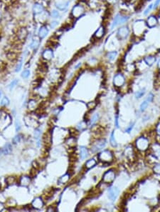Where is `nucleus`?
I'll return each instance as SVG.
<instances>
[{"mask_svg":"<svg viewBox=\"0 0 160 212\" xmlns=\"http://www.w3.org/2000/svg\"><path fill=\"white\" fill-rule=\"evenodd\" d=\"M130 28L132 31V38L134 40L143 39L149 30L145 20L144 19H136L132 21Z\"/></svg>","mask_w":160,"mask_h":212,"instance_id":"nucleus-1","label":"nucleus"},{"mask_svg":"<svg viewBox=\"0 0 160 212\" xmlns=\"http://www.w3.org/2000/svg\"><path fill=\"white\" fill-rule=\"evenodd\" d=\"M130 20V14L123 12H118V13L115 14L114 17L113 18V20H112L111 23H110V30L113 31L115 29H118L119 27L127 24Z\"/></svg>","mask_w":160,"mask_h":212,"instance_id":"nucleus-2","label":"nucleus"},{"mask_svg":"<svg viewBox=\"0 0 160 212\" xmlns=\"http://www.w3.org/2000/svg\"><path fill=\"white\" fill-rule=\"evenodd\" d=\"M87 4L86 3L83 4V3L79 2L76 3L73 7H72L71 11H70V18L73 20H78V19L81 18L83 16H84L86 13L87 11Z\"/></svg>","mask_w":160,"mask_h":212,"instance_id":"nucleus-3","label":"nucleus"},{"mask_svg":"<svg viewBox=\"0 0 160 212\" xmlns=\"http://www.w3.org/2000/svg\"><path fill=\"white\" fill-rule=\"evenodd\" d=\"M116 38L118 40L124 41L132 38V31L128 24L119 27L116 30Z\"/></svg>","mask_w":160,"mask_h":212,"instance_id":"nucleus-4","label":"nucleus"},{"mask_svg":"<svg viewBox=\"0 0 160 212\" xmlns=\"http://www.w3.org/2000/svg\"><path fill=\"white\" fill-rule=\"evenodd\" d=\"M145 22L149 29H153L157 27L159 24V21L158 16L157 14H149L145 19Z\"/></svg>","mask_w":160,"mask_h":212,"instance_id":"nucleus-5","label":"nucleus"},{"mask_svg":"<svg viewBox=\"0 0 160 212\" xmlns=\"http://www.w3.org/2000/svg\"><path fill=\"white\" fill-rule=\"evenodd\" d=\"M107 34V26L105 24H102L97 27L94 32L92 38L95 41L102 40Z\"/></svg>","mask_w":160,"mask_h":212,"instance_id":"nucleus-6","label":"nucleus"},{"mask_svg":"<svg viewBox=\"0 0 160 212\" xmlns=\"http://www.w3.org/2000/svg\"><path fill=\"white\" fill-rule=\"evenodd\" d=\"M34 17V21L36 22V23L41 24H46V22H48V20L49 19V17H51L50 13H49L48 11L45 10L44 12H43L42 13L36 14V15H33Z\"/></svg>","mask_w":160,"mask_h":212,"instance_id":"nucleus-7","label":"nucleus"},{"mask_svg":"<svg viewBox=\"0 0 160 212\" xmlns=\"http://www.w3.org/2000/svg\"><path fill=\"white\" fill-rule=\"evenodd\" d=\"M149 141L145 137H140L136 141V146L140 151H146L149 148Z\"/></svg>","mask_w":160,"mask_h":212,"instance_id":"nucleus-8","label":"nucleus"},{"mask_svg":"<svg viewBox=\"0 0 160 212\" xmlns=\"http://www.w3.org/2000/svg\"><path fill=\"white\" fill-rule=\"evenodd\" d=\"M98 159L104 163H110L113 161V157L110 151H103L98 155Z\"/></svg>","mask_w":160,"mask_h":212,"instance_id":"nucleus-9","label":"nucleus"},{"mask_svg":"<svg viewBox=\"0 0 160 212\" xmlns=\"http://www.w3.org/2000/svg\"><path fill=\"white\" fill-rule=\"evenodd\" d=\"M49 29H50V27L46 24H41L40 26V27L38 30L37 36L41 40L45 39L48 36V34H49Z\"/></svg>","mask_w":160,"mask_h":212,"instance_id":"nucleus-10","label":"nucleus"},{"mask_svg":"<svg viewBox=\"0 0 160 212\" xmlns=\"http://www.w3.org/2000/svg\"><path fill=\"white\" fill-rule=\"evenodd\" d=\"M45 10H46L45 6L42 3L39 2V1H36L32 5V12H33V15L42 13Z\"/></svg>","mask_w":160,"mask_h":212,"instance_id":"nucleus-11","label":"nucleus"},{"mask_svg":"<svg viewBox=\"0 0 160 212\" xmlns=\"http://www.w3.org/2000/svg\"><path fill=\"white\" fill-rule=\"evenodd\" d=\"M125 82V78L122 73H118L114 76L113 78V84L115 87H120L123 86Z\"/></svg>","mask_w":160,"mask_h":212,"instance_id":"nucleus-12","label":"nucleus"},{"mask_svg":"<svg viewBox=\"0 0 160 212\" xmlns=\"http://www.w3.org/2000/svg\"><path fill=\"white\" fill-rule=\"evenodd\" d=\"M29 35V31L26 27L19 28L17 33V40L19 41H24Z\"/></svg>","mask_w":160,"mask_h":212,"instance_id":"nucleus-13","label":"nucleus"},{"mask_svg":"<svg viewBox=\"0 0 160 212\" xmlns=\"http://www.w3.org/2000/svg\"><path fill=\"white\" fill-rule=\"evenodd\" d=\"M55 7L56 9H58L60 12H64L68 9L70 5V1H56L55 3Z\"/></svg>","mask_w":160,"mask_h":212,"instance_id":"nucleus-14","label":"nucleus"},{"mask_svg":"<svg viewBox=\"0 0 160 212\" xmlns=\"http://www.w3.org/2000/svg\"><path fill=\"white\" fill-rule=\"evenodd\" d=\"M119 192L120 191L118 187H115V186L110 187L108 189V198L111 201L114 202L115 199L118 198V195H119Z\"/></svg>","mask_w":160,"mask_h":212,"instance_id":"nucleus-15","label":"nucleus"},{"mask_svg":"<svg viewBox=\"0 0 160 212\" xmlns=\"http://www.w3.org/2000/svg\"><path fill=\"white\" fill-rule=\"evenodd\" d=\"M157 59L156 56L152 55H147L143 58V62L148 66H153L157 62Z\"/></svg>","mask_w":160,"mask_h":212,"instance_id":"nucleus-16","label":"nucleus"},{"mask_svg":"<svg viewBox=\"0 0 160 212\" xmlns=\"http://www.w3.org/2000/svg\"><path fill=\"white\" fill-rule=\"evenodd\" d=\"M105 146H106V141L105 139H100L95 143V144L92 146L91 149H92L93 152H96L97 151L101 150Z\"/></svg>","mask_w":160,"mask_h":212,"instance_id":"nucleus-17","label":"nucleus"},{"mask_svg":"<svg viewBox=\"0 0 160 212\" xmlns=\"http://www.w3.org/2000/svg\"><path fill=\"white\" fill-rule=\"evenodd\" d=\"M115 177V172L113 171V170H110V171H108L106 173L104 174L103 176V181L105 183H111L114 181Z\"/></svg>","mask_w":160,"mask_h":212,"instance_id":"nucleus-18","label":"nucleus"},{"mask_svg":"<svg viewBox=\"0 0 160 212\" xmlns=\"http://www.w3.org/2000/svg\"><path fill=\"white\" fill-rule=\"evenodd\" d=\"M43 59L46 61H50L54 57V51L52 49L47 48L44 49L42 52Z\"/></svg>","mask_w":160,"mask_h":212,"instance_id":"nucleus-19","label":"nucleus"},{"mask_svg":"<svg viewBox=\"0 0 160 212\" xmlns=\"http://www.w3.org/2000/svg\"><path fill=\"white\" fill-rule=\"evenodd\" d=\"M41 39L38 38V36H34L33 38H32L31 43H30V48H31L32 50L36 51L40 46V43H41Z\"/></svg>","mask_w":160,"mask_h":212,"instance_id":"nucleus-20","label":"nucleus"},{"mask_svg":"<svg viewBox=\"0 0 160 212\" xmlns=\"http://www.w3.org/2000/svg\"><path fill=\"white\" fill-rule=\"evenodd\" d=\"M118 55V52L117 51H110V52H108L106 54V57L109 61L112 62L114 61L115 59L117 58Z\"/></svg>","mask_w":160,"mask_h":212,"instance_id":"nucleus-21","label":"nucleus"},{"mask_svg":"<svg viewBox=\"0 0 160 212\" xmlns=\"http://www.w3.org/2000/svg\"><path fill=\"white\" fill-rule=\"evenodd\" d=\"M152 11H154V7H153V1H152L151 3H150V4L147 6L146 8L145 9V10L143 11V13L142 14H143V15L145 16V17H147L149 14H152Z\"/></svg>","mask_w":160,"mask_h":212,"instance_id":"nucleus-22","label":"nucleus"},{"mask_svg":"<svg viewBox=\"0 0 160 212\" xmlns=\"http://www.w3.org/2000/svg\"><path fill=\"white\" fill-rule=\"evenodd\" d=\"M88 151L87 148L85 146H81L80 147V156H81V159H85L86 157H88Z\"/></svg>","mask_w":160,"mask_h":212,"instance_id":"nucleus-23","label":"nucleus"},{"mask_svg":"<svg viewBox=\"0 0 160 212\" xmlns=\"http://www.w3.org/2000/svg\"><path fill=\"white\" fill-rule=\"evenodd\" d=\"M50 15L53 20H58V19H59L61 17L60 11H58L56 9H53V10H51V12H50Z\"/></svg>","mask_w":160,"mask_h":212,"instance_id":"nucleus-24","label":"nucleus"},{"mask_svg":"<svg viewBox=\"0 0 160 212\" xmlns=\"http://www.w3.org/2000/svg\"><path fill=\"white\" fill-rule=\"evenodd\" d=\"M33 204V206L35 207V208L40 209L43 206L44 203H43L42 200H41V199L37 198V199H34V201L33 202V204Z\"/></svg>","mask_w":160,"mask_h":212,"instance_id":"nucleus-25","label":"nucleus"},{"mask_svg":"<svg viewBox=\"0 0 160 212\" xmlns=\"http://www.w3.org/2000/svg\"><path fill=\"white\" fill-rule=\"evenodd\" d=\"M12 146L10 144H6L2 149V152L4 154H9L12 151Z\"/></svg>","mask_w":160,"mask_h":212,"instance_id":"nucleus-26","label":"nucleus"},{"mask_svg":"<svg viewBox=\"0 0 160 212\" xmlns=\"http://www.w3.org/2000/svg\"><path fill=\"white\" fill-rule=\"evenodd\" d=\"M145 92H146V89H145V88L140 89V90H139L138 92H136L135 95H134V96H135V97L137 99H140L142 97L144 96V94H145Z\"/></svg>","mask_w":160,"mask_h":212,"instance_id":"nucleus-27","label":"nucleus"},{"mask_svg":"<svg viewBox=\"0 0 160 212\" xmlns=\"http://www.w3.org/2000/svg\"><path fill=\"white\" fill-rule=\"evenodd\" d=\"M110 144L113 146V147H116L117 146V142L115 141V136H114V132H113L111 133V135H110Z\"/></svg>","mask_w":160,"mask_h":212,"instance_id":"nucleus-28","label":"nucleus"},{"mask_svg":"<svg viewBox=\"0 0 160 212\" xmlns=\"http://www.w3.org/2000/svg\"><path fill=\"white\" fill-rule=\"evenodd\" d=\"M95 164L96 162L94 160V159H90V160H88L87 162H86V166L88 169H90L92 168V167H93Z\"/></svg>","mask_w":160,"mask_h":212,"instance_id":"nucleus-29","label":"nucleus"},{"mask_svg":"<svg viewBox=\"0 0 160 212\" xmlns=\"http://www.w3.org/2000/svg\"><path fill=\"white\" fill-rule=\"evenodd\" d=\"M40 134H41V132L39 129H36L34 132V138L37 141V145L39 146V139H40Z\"/></svg>","mask_w":160,"mask_h":212,"instance_id":"nucleus-30","label":"nucleus"},{"mask_svg":"<svg viewBox=\"0 0 160 212\" xmlns=\"http://www.w3.org/2000/svg\"><path fill=\"white\" fill-rule=\"evenodd\" d=\"M149 103H150V102H149V101H147V100L146 99V100H145V101H144L141 104V105H140V111H145V110L147 109V106H148Z\"/></svg>","mask_w":160,"mask_h":212,"instance_id":"nucleus-31","label":"nucleus"},{"mask_svg":"<svg viewBox=\"0 0 160 212\" xmlns=\"http://www.w3.org/2000/svg\"><path fill=\"white\" fill-rule=\"evenodd\" d=\"M153 171L157 174L160 175V164H155L153 167Z\"/></svg>","mask_w":160,"mask_h":212,"instance_id":"nucleus-32","label":"nucleus"},{"mask_svg":"<svg viewBox=\"0 0 160 212\" xmlns=\"http://www.w3.org/2000/svg\"><path fill=\"white\" fill-rule=\"evenodd\" d=\"M22 65H23V59L19 60V61L18 62V63H17V66H16V68H15L16 72H19V71H20V70L22 69Z\"/></svg>","mask_w":160,"mask_h":212,"instance_id":"nucleus-33","label":"nucleus"},{"mask_svg":"<svg viewBox=\"0 0 160 212\" xmlns=\"http://www.w3.org/2000/svg\"><path fill=\"white\" fill-rule=\"evenodd\" d=\"M58 25V21L54 20L51 22L50 24H49V27H50V29H54Z\"/></svg>","mask_w":160,"mask_h":212,"instance_id":"nucleus-34","label":"nucleus"},{"mask_svg":"<svg viewBox=\"0 0 160 212\" xmlns=\"http://www.w3.org/2000/svg\"><path fill=\"white\" fill-rule=\"evenodd\" d=\"M125 156H127V157H131V156H132V154H133L132 148L131 147L127 148V149H125Z\"/></svg>","mask_w":160,"mask_h":212,"instance_id":"nucleus-35","label":"nucleus"},{"mask_svg":"<svg viewBox=\"0 0 160 212\" xmlns=\"http://www.w3.org/2000/svg\"><path fill=\"white\" fill-rule=\"evenodd\" d=\"M98 118H99V114H95V115H93V116L92 117L90 120V126L93 125L94 124L96 123L97 120H98Z\"/></svg>","mask_w":160,"mask_h":212,"instance_id":"nucleus-36","label":"nucleus"},{"mask_svg":"<svg viewBox=\"0 0 160 212\" xmlns=\"http://www.w3.org/2000/svg\"><path fill=\"white\" fill-rule=\"evenodd\" d=\"M30 74H31V72H30L29 70L26 69L22 73V77L24 79H27L30 76Z\"/></svg>","mask_w":160,"mask_h":212,"instance_id":"nucleus-37","label":"nucleus"},{"mask_svg":"<svg viewBox=\"0 0 160 212\" xmlns=\"http://www.w3.org/2000/svg\"><path fill=\"white\" fill-rule=\"evenodd\" d=\"M160 6V0H154V1H153V7H154V11H156L159 9Z\"/></svg>","mask_w":160,"mask_h":212,"instance_id":"nucleus-38","label":"nucleus"},{"mask_svg":"<svg viewBox=\"0 0 160 212\" xmlns=\"http://www.w3.org/2000/svg\"><path fill=\"white\" fill-rule=\"evenodd\" d=\"M9 99H8L7 97H5L2 99V100L1 101V103H0V104H1V106H6V105H9Z\"/></svg>","mask_w":160,"mask_h":212,"instance_id":"nucleus-39","label":"nucleus"},{"mask_svg":"<svg viewBox=\"0 0 160 212\" xmlns=\"http://www.w3.org/2000/svg\"><path fill=\"white\" fill-rule=\"evenodd\" d=\"M29 181H30L29 178L26 177V176H24V177L22 178V181H21V183H22L23 185H24V186H26V185L29 184Z\"/></svg>","mask_w":160,"mask_h":212,"instance_id":"nucleus-40","label":"nucleus"},{"mask_svg":"<svg viewBox=\"0 0 160 212\" xmlns=\"http://www.w3.org/2000/svg\"><path fill=\"white\" fill-rule=\"evenodd\" d=\"M18 82H19V81L17 80V79H14V80H13L12 82L10 83V84H9V89H10V90H12V89L13 88H14V87H15L16 85H17V83H18Z\"/></svg>","mask_w":160,"mask_h":212,"instance_id":"nucleus-41","label":"nucleus"},{"mask_svg":"<svg viewBox=\"0 0 160 212\" xmlns=\"http://www.w3.org/2000/svg\"><path fill=\"white\" fill-rule=\"evenodd\" d=\"M153 149L155 153H160V145L156 144L153 146Z\"/></svg>","mask_w":160,"mask_h":212,"instance_id":"nucleus-42","label":"nucleus"},{"mask_svg":"<svg viewBox=\"0 0 160 212\" xmlns=\"http://www.w3.org/2000/svg\"><path fill=\"white\" fill-rule=\"evenodd\" d=\"M134 125V123H132V124H129V127H128L126 129H125V132H127V133H129V132H130L132 130V129H133Z\"/></svg>","mask_w":160,"mask_h":212,"instance_id":"nucleus-43","label":"nucleus"},{"mask_svg":"<svg viewBox=\"0 0 160 212\" xmlns=\"http://www.w3.org/2000/svg\"><path fill=\"white\" fill-rule=\"evenodd\" d=\"M20 139H21V136H20V135H18V136H16L15 137H14V139H13V142H14V144H17V143L20 141Z\"/></svg>","mask_w":160,"mask_h":212,"instance_id":"nucleus-44","label":"nucleus"},{"mask_svg":"<svg viewBox=\"0 0 160 212\" xmlns=\"http://www.w3.org/2000/svg\"><path fill=\"white\" fill-rule=\"evenodd\" d=\"M15 127H16V131H17V132H18V131H19V129H20L21 126H20V123H19L18 119H17L15 122Z\"/></svg>","mask_w":160,"mask_h":212,"instance_id":"nucleus-45","label":"nucleus"},{"mask_svg":"<svg viewBox=\"0 0 160 212\" xmlns=\"http://www.w3.org/2000/svg\"><path fill=\"white\" fill-rule=\"evenodd\" d=\"M153 99H154V95L152 94V93L149 94L148 97H147V101H148L149 102H151V101L153 100Z\"/></svg>","mask_w":160,"mask_h":212,"instance_id":"nucleus-46","label":"nucleus"},{"mask_svg":"<svg viewBox=\"0 0 160 212\" xmlns=\"http://www.w3.org/2000/svg\"><path fill=\"white\" fill-rule=\"evenodd\" d=\"M156 132H157V134H158V136H160V122L157 124V126Z\"/></svg>","mask_w":160,"mask_h":212,"instance_id":"nucleus-47","label":"nucleus"},{"mask_svg":"<svg viewBox=\"0 0 160 212\" xmlns=\"http://www.w3.org/2000/svg\"><path fill=\"white\" fill-rule=\"evenodd\" d=\"M157 67L160 69V57L157 60Z\"/></svg>","mask_w":160,"mask_h":212,"instance_id":"nucleus-48","label":"nucleus"},{"mask_svg":"<svg viewBox=\"0 0 160 212\" xmlns=\"http://www.w3.org/2000/svg\"><path fill=\"white\" fill-rule=\"evenodd\" d=\"M140 1H142V2H144V3H147V2H152L153 0H140Z\"/></svg>","mask_w":160,"mask_h":212,"instance_id":"nucleus-49","label":"nucleus"},{"mask_svg":"<svg viewBox=\"0 0 160 212\" xmlns=\"http://www.w3.org/2000/svg\"><path fill=\"white\" fill-rule=\"evenodd\" d=\"M115 126H116V127H119V125H118V116H117L116 119H115Z\"/></svg>","mask_w":160,"mask_h":212,"instance_id":"nucleus-50","label":"nucleus"},{"mask_svg":"<svg viewBox=\"0 0 160 212\" xmlns=\"http://www.w3.org/2000/svg\"><path fill=\"white\" fill-rule=\"evenodd\" d=\"M3 209H4V206H3L1 203H0V211H1Z\"/></svg>","mask_w":160,"mask_h":212,"instance_id":"nucleus-51","label":"nucleus"},{"mask_svg":"<svg viewBox=\"0 0 160 212\" xmlns=\"http://www.w3.org/2000/svg\"><path fill=\"white\" fill-rule=\"evenodd\" d=\"M43 1H45V2H49V1H51V0H42Z\"/></svg>","mask_w":160,"mask_h":212,"instance_id":"nucleus-52","label":"nucleus"},{"mask_svg":"<svg viewBox=\"0 0 160 212\" xmlns=\"http://www.w3.org/2000/svg\"><path fill=\"white\" fill-rule=\"evenodd\" d=\"M1 96V92H0V97Z\"/></svg>","mask_w":160,"mask_h":212,"instance_id":"nucleus-53","label":"nucleus"},{"mask_svg":"<svg viewBox=\"0 0 160 212\" xmlns=\"http://www.w3.org/2000/svg\"><path fill=\"white\" fill-rule=\"evenodd\" d=\"M159 9V12H160V6H159V9Z\"/></svg>","mask_w":160,"mask_h":212,"instance_id":"nucleus-54","label":"nucleus"},{"mask_svg":"<svg viewBox=\"0 0 160 212\" xmlns=\"http://www.w3.org/2000/svg\"><path fill=\"white\" fill-rule=\"evenodd\" d=\"M0 18H1V14H0Z\"/></svg>","mask_w":160,"mask_h":212,"instance_id":"nucleus-55","label":"nucleus"},{"mask_svg":"<svg viewBox=\"0 0 160 212\" xmlns=\"http://www.w3.org/2000/svg\"><path fill=\"white\" fill-rule=\"evenodd\" d=\"M122 1H126V0H122Z\"/></svg>","mask_w":160,"mask_h":212,"instance_id":"nucleus-56","label":"nucleus"}]
</instances>
